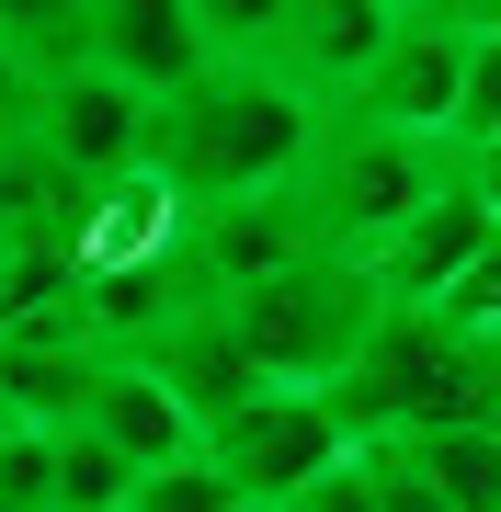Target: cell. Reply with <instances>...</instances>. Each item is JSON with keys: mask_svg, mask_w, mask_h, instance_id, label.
Returning <instances> with one entry per match:
<instances>
[{"mask_svg": "<svg viewBox=\"0 0 501 512\" xmlns=\"http://www.w3.org/2000/svg\"><path fill=\"white\" fill-rule=\"evenodd\" d=\"M445 183H456V148L399 137V126H376V114H319L308 171H297V205H308L319 251L365 262V251H388V239L422 217Z\"/></svg>", "mask_w": 501, "mask_h": 512, "instance_id": "obj_2", "label": "cell"}, {"mask_svg": "<svg viewBox=\"0 0 501 512\" xmlns=\"http://www.w3.org/2000/svg\"><path fill=\"white\" fill-rule=\"evenodd\" d=\"M137 365H149V376L171 387V410L194 421V444H205V421H228L240 399H262V376H251V353L228 342L217 296H205V308H183V319H160L149 342H137Z\"/></svg>", "mask_w": 501, "mask_h": 512, "instance_id": "obj_12", "label": "cell"}, {"mask_svg": "<svg viewBox=\"0 0 501 512\" xmlns=\"http://www.w3.org/2000/svg\"><path fill=\"white\" fill-rule=\"evenodd\" d=\"M194 12V35L217 69H262V46H274V23H285V0H183Z\"/></svg>", "mask_w": 501, "mask_h": 512, "instance_id": "obj_17", "label": "cell"}, {"mask_svg": "<svg viewBox=\"0 0 501 512\" xmlns=\"http://www.w3.org/2000/svg\"><path fill=\"white\" fill-rule=\"evenodd\" d=\"M274 512H376V467H365V456H331L308 490H285Z\"/></svg>", "mask_w": 501, "mask_h": 512, "instance_id": "obj_21", "label": "cell"}, {"mask_svg": "<svg viewBox=\"0 0 501 512\" xmlns=\"http://www.w3.org/2000/svg\"><path fill=\"white\" fill-rule=\"evenodd\" d=\"M126 490H137V467L114 456L103 433H57V490H46V512H126Z\"/></svg>", "mask_w": 501, "mask_h": 512, "instance_id": "obj_16", "label": "cell"}, {"mask_svg": "<svg viewBox=\"0 0 501 512\" xmlns=\"http://www.w3.org/2000/svg\"><path fill=\"white\" fill-rule=\"evenodd\" d=\"M456 183L490 205V228H501V137H479V148H456Z\"/></svg>", "mask_w": 501, "mask_h": 512, "instance_id": "obj_22", "label": "cell"}, {"mask_svg": "<svg viewBox=\"0 0 501 512\" xmlns=\"http://www.w3.org/2000/svg\"><path fill=\"white\" fill-rule=\"evenodd\" d=\"M319 103H297L274 69H205L149 114V171L194 205H240V194H285L308 171Z\"/></svg>", "mask_w": 501, "mask_h": 512, "instance_id": "obj_1", "label": "cell"}, {"mask_svg": "<svg viewBox=\"0 0 501 512\" xmlns=\"http://www.w3.org/2000/svg\"><path fill=\"white\" fill-rule=\"evenodd\" d=\"M80 433H103V444H114V456H126L137 478H149V467H183V456H194V421L171 410V387H160L149 365H137V353H103V365H92Z\"/></svg>", "mask_w": 501, "mask_h": 512, "instance_id": "obj_13", "label": "cell"}, {"mask_svg": "<svg viewBox=\"0 0 501 512\" xmlns=\"http://www.w3.org/2000/svg\"><path fill=\"white\" fill-rule=\"evenodd\" d=\"M228 501H240V490H228V478L205 467V456H183V467H149V478L126 490V512H228Z\"/></svg>", "mask_w": 501, "mask_h": 512, "instance_id": "obj_20", "label": "cell"}, {"mask_svg": "<svg viewBox=\"0 0 501 512\" xmlns=\"http://www.w3.org/2000/svg\"><path fill=\"white\" fill-rule=\"evenodd\" d=\"M0 512H12V501H0Z\"/></svg>", "mask_w": 501, "mask_h": 512, "instance_id": "obj_27", "label": "cell"}, {"mask_svg": "<svg viewBox=\"0 0 501 512\" xmlns=\"http://www.w3.org/2000/svg\"><path fill=\"white\" fill-rule=\"evenodd\" d=\"M149 114H160V103H137L126 80H103L92 57H80V69L35 80V114H23V137H35L80 194H103V183H126V171L149 160Z\"/></svg>", "mask_w": 501, "mask_h": 512, "instance_id": "obj_5", "label": "cell"}, {"mask_svg": "<svg viewBox=\"0 0 501 512\" xmlns=\"http://www.w3.org/2000/svg\"><path fill=\"white\" fill-rule=\"evenodd\" d=\"M228 512H274V501H228Z\"/></svg>", "mask_w": 501, "mask_h": 512, "instance_id": "obj_25", "label": "cell"}, {"mask_svg": "<svg viewBox=\"0 0 501 512\" xmlns=\"http://www.w3.org/2000/svg\"><path fill=\"white\" fill-rule=\"evenodd\" d=\"M194 456L217 467L240 501H285V490H308L331 456H353V444L331 433L319 387H262V399H240L228 421H205V444H194Z\"/></svg>", "mask_w": 501, "mask_h": 512, "instance_id": "obj_4", "label": "cell"}, {"mask_svg": "<svg viewBox=\"0 0 501 512\" xmlns=\"http://www.w3.org/2000/svg\"><path fill=\"white\" fill-rule=\"evenodd\" d=\"M80 57H92L103 80H126L137 103H171L183 80L217 69L183 0H80Z\"/></svg>", "mask_w": 501, "mask_h": 512, "instance_id": "obj_7", "label": "cell"}, {"mask_svg": "<svg viewBox=\"0 0 501 512\" xmlns=\"http://www.w3.org/2000/svg\"><path fill=\"white\" fill-rule=\"evenodd\" d=\"M410 467L445 490V512H501V421H456V433H410Z\"/></svg>", "mask_w": 501, "mask_h": 512, "instance_id": "obj_14", "label": "cell"}, {"mask_svg": "<svg viewBox=\"0 0 501 512\" xmlns=\"http://www.w3.org/2000/svg\"><path fill=\"white\" fill-rule=\"evenodd\" d=\"M399 23H410L399 0H285V23H274V46H262V69H274L297 103L342 114L353 92H365V69L388 57Z\"/></svg>", "mask_w": 501, "mask_h": 512, "instance_id": "obj_6", "label": "cell"}, {"mask_svg": "<svg viewBox=\"0 0 501 512\" xmlns=\"http://www.w3.org/2000/svg\"><path fill=\"white\" fill-rule=\"evenodd\" d=\"M92 365H103V353L80 342V319H69V308L12 319V330H0V410H12L23 433H69L80 399H92Z\"/></svg>", "mask_w": 501, "mask_h": 512, "instance_id": "obj_8", "label": "cell"}, {"mask_svg": "<svg viewBox=\"0 0 501 512\" xmlns=\"http://www.w3.org/2000/svg\"><path fill=\"white\" fill-rule=\"evenodd\" d=\"M490 239H501V228H490V205L467 194V183H445V194L422 205V217L388 239V251H365V285L388 296V308H433V296H445L467 262L490 251Z\"/></svg>", "mask_w": 501, "mask_h": 512, "instance_id": "obj_11", "label": "cell"}, {"mask_svg": "<svg viewBox=\"0 0 501 512\" xmlns=\"http://www.w3.org/2000/svg\"><path fill=\"white\" fill-rule=\"evenodd\" d=\"M0 57H12L23 80L80 69V0H0Z\"/></svg>", "mask_w": 501, "mask_h": 512, "instance_id": "obj_15", "label": "cell"}, {"mask_svg": "<svg viewBox=\"0 0 501 512\" xmlns=\"http://www.w3.org/2000/svg\"><path fill=\"white\" fill-rule=\"evenodd\" d=\"M23 114H35V80H23L12 57H0V137H23Z\"/></svg>", "mask_w": 501, "mask_h": 512, "instance_id": "obj_23", "label": "cell"}, {"mask_svg": "<svg viewBox=\"0 0 501 512\" xmlns=\"http://www.w3.org/2000/svg\"><path fill=\"white\" fill-rule=\"evenodd\" d=\"M479 353H490V365H501V330H490V342H479Z\"/></svg>", "mask_w": 501, "mask_h": 512, "instance_id": "obj_24", "label": "cell"}, {"mask_svg": "<svg viewBox=\"0 0 501 512\" xmlns=\"http://www.w3.org/2000/svg\"><path fill=\"white\" fill-rule=\"evenodd\" d=\"M479 137H501V35H467V69H456V126H445V148H479Z\"/></svg>", "mask_w": 501, "mask_h": 512, "instance_id": "obj_18", "label": "cell"}, {"mask_svg": "<svg viewBox=\"0 0 501 512\" xmlns=\"http://www.w3.org/2000/svg\"><path fill=\"white\" fill-rule=\"evenodd\" d=\"M0 433H23V421H12V410H0Z\"/></svg>", "mask_w": 501, "mask_h": 512, "instance_id": "obj_26", "label": "cell"}, {"mask_svg": "<svg viewBox=\"0 0 501 512\" xmlns=\"http://www.w3.org/2000/svg\"><path fill=\"white\" fill-rule=\"evenodd\" d=\"M456 69H467V35H456V23H399L388 57L365 69V92H353L342 114H376V126L445 148V126H456Z\"/></svg>", "mask_w": 501, "mask_h": 512, "instance_id": "obj_10", "label": "cell"}, {"mask_svg": "<svg viewBox=\"0 0 501 512\" xmlns=\"http://www.w3.org/2000/svg\"><path fill=\"white\" fill-rule=\"evenodd\" d=\"M217 319H228V342L251 353L262 387H331V376H353V353L388 319V296L365 285V262L308 251V262H285V274L217 296Z\"/></svg>", "mask_w": 501, "mask_h": 512, "instance_id": "obj_3", "label": "cell"}, {"mask_svg": "<svg viewBox=\"0 0 501 512\" xmlns=\"http://www.w3.org/2000/svg\"><path fill=\"white\" fill-rule=\"evenodd\" d=\"M308 251H319V228H308L297 183H285V194H240V205H205V217H194V285L205 296H240V285L285 274V262H308Z\"/></svg>", "mask_w": 501, "mask_h": 512, "instance_id": "obj_9", "label": "cell"}, {"mask_svg": "<svg viewBox=\"0 0 501 512\" xmlns=\"http://www.w3.org/2000/svg\"><path fill=\"white\" fill-rule=\"evenodd\" d=\"M422 319H445L456 330V342H490V330H501V239H490V251L479 262H467V274L445 285V296H433V308Z\"/></svg>", "mask_w": 501, "mask_h": 512, "instance_id": "obj_19", "label": "cell"}]
</instances>
